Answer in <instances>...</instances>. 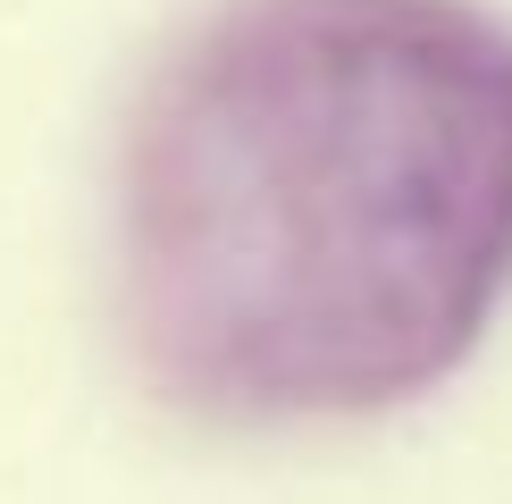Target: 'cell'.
Returning a JSON list of instances; mask_svg holds the SVG:
<instances>
[{
	"mask_svg": "<svg viewBox=\"0 0 512 504\" xmlns=\"http://www.w3.org/2000/svg\"><path fill=\"white\" fill-rule=\"evenodd\" d=\"M118 387L236 462H328L512 336V0H177L84 177Z\"/></svg>",
	"mask_w": 512,
	"mask_h": 504,
	"instance_id": "1",
	"label": "cell"
}]
</instances>
